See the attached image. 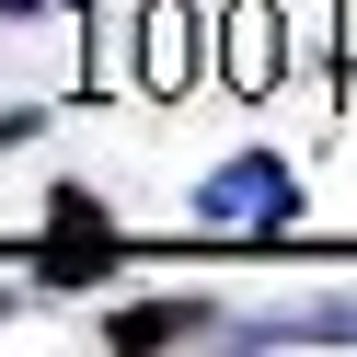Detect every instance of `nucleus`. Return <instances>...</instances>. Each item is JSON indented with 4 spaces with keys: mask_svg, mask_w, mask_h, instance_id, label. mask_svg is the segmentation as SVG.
<instances>
[{
    "mask_svg": "<svg viewBox=\"0 0 357 357\" xmlns=\"http://www.w3.org/2000/svg\"><path fill=\"white\" fill-rule=\"evenodd\" d=\"M196 219H208V231H288V219H300V173H288L277 150H231V162H208V185H196Z\"/></svg>",
    "mask_w": 357,
    "mask_h": 357,
    "instance_id": "f257e3e1",
    "label": "nucleus"
},
{
    "mask_svg": "<svg viewBox=\"0 0 357 357\" xmlns=\"http://www.w3.org/2000/svg\"><path fill=\"white\" fill-rule=\"evenodd\" d=\"M208 47H219L208 81H231V93H277V81H288V12H277V0H231V12L208 24Z\"/></svg>",
    "mask_w": 357,
    "mask_h": 357,
    "instance_id": "f03ea898",
    "label": "nucleus"
},
{
    "mask_svg": "<svg viewBox=\"0 0 357 357\" xmlns=\"http://www.w3.org/2000/svg\"><path fill=\"white\" fill-rule=\"evenodd\" d=\"M196 47H208V24H196L185 0H150L139 12V93H196Z\"/></svg>",
    "mask_w": 357,
    "mask_h": 357,
    "instance_id": "7ed1b4c3",
    "label": "nucleus"
},
{
    "mask_svg": "<svg viewBox=\"0 0 357 357\" xmlns=\"http://www.w3.org/2000/svg\"><path fill=\"white\" fill-rule=\"evenodd\" d=\"M185 334H219V311L208 300H127L104 323V346H185Z\"/></svg>",
    "mask_w": 357,
    "mask_h": 357,
    "instance_id": "20e7f679",
    "label": "nucleus"
},
{
    "mask_svg": "<svg viewBox=\"0 0 357 357\" xmlns=\"http://www.w3.org/2000/svg\"><path fill=\"white\" fill-rule=\"evenodd\" d=\"M277 334H346V346H357V288H346V300H300V311H265V323H254V346H277Z\"/></svg>",
    "mask_w": 357,
    "mask_h": 357,
    "instance_id": "39448f33",
    "label": "nucleus"
},
{
    "mask_svg": "<svg viewBox=\"0 0 357 357\" xmlns=\"http://www.w3.org/2000/svg\"><path fill=\"white\" fill-rule=\"evenodd\" d=\"M35 12H47V0H0V24H35Z\"/></svg>",
    "mask_w": 357,
    "mask_h": 357,
    "instance_id": "423d86ee",
    "label": "nucleus"
},
{
    "mask_svg": "<svg viewBox=\"0 0 357 357\" xmlns=\"http://www.w3.org/2000/svg\"><path fill=\"white\" fill-rule=\"evenodd\" d=\"M346 47H357V12H346Z\"/></svg>",
    "mask_w": 357,
    "mask_h": 357,
    "instance_id": "0eeeda50",
    "label": "nucleus"
}]
</instances>
